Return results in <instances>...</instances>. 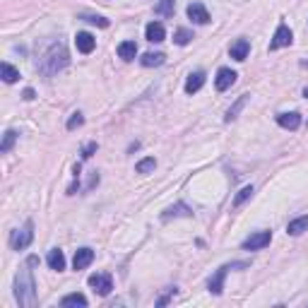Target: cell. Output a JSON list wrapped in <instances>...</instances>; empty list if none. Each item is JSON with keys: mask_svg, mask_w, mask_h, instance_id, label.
<instances>
[{"mask_svg": "<svg viewBox=\"0 0 308 308\" xmlns=\"http://www.w3.org/2000/svg\"><path fill=\"white\" fill-rule=\"evenodd\" d=\"M68 63H70V58H68L65 46L63 44H53L44 55H41V58H39L37 70L41 75H46V77H51V75H55L58 70H63Z\"/></svg>", "mask_w": 308, "mask_h": 308, "instance_id": "1", "label": "cell"}, {"mask_svg": "<svg viewBox=\"0 0 308 308\" xmlns=\"http://www.w3.org/2000/svg\"><path fill=\"white\" fill-rule=\"evenodd\" d=\"M32 265H24L22 270L17 272L15 277V299L19 301V306H34L37 303V284H34V277H32Z\"/></svg>", "mask_w": 308, "mask_h": 308, "instance_id": "2", "label": "cell"}, {"mask_svg": "<svg viewBox=\"0 0 308 308\" xmlns=\"http://www.w3.org/2000/svg\"><path fill=\"white\" fill-rule=\"evenodd\" d=\"M32 238H34V224L27 222L22 229L12 231V236H10V245H12L15 251H24V248L32 243Z\"/></svg>", "mask_w": 308, "mask_h": 308, "instance_id": "3", "label": "cell"}, {"mask_svg": "<svg viewBox=\"0 0 308 308\" xmlns=\"http://www.w3.org/2000/svg\"><path fill=\"white\" fill-rule=\"evenodd\" d=\"M272 234L270 231H255L243 241V251H260L265 245H270Z\"/></svg>", "mask_w": 308, "mask_h": 308, "instance_id": "4", "label": "cell"}, {"mask_svg": "<svg viewBox=\"0 0 308 308\" xmlns=\"http://www.w3.org/2000/svg\"><path fill=\"white\" fill-rule=\"evenodd\" d=\"M238 265H245V263H234V265H222L217 272H214V277L209 280V291L214 294V296H219L222 294V289H224V277H227L229 270H234V267H238Z\"/></svg>", "mask_w": 308, "mask_h": 308, "instance_id": "5", "label": "cell"}, {"mask_svg": "<svg viewBox=\"0 0 308 308\" xmlns=\"http://www.w3.org/2000/svg\"><path fill=\"white\" fill-rule=\"evenodd\" d=\"M89 287L97 291L99 296H109L111 289H113V282H111L109 274H91V277H89Z\"/></svg>", "mask_w": 308, "mask_h": 308, "instance_id": "6", "label": "cell"}, {"mask_svg": "<svg viewBox=\"0 0 308 308\" xmlns=\"http://www.w3.org/2000/svg\"><path fill=\"white\" fill-rule=\"evenodd\" d=\"M291 39H294L291 29L287 27V24H280L277 32H274V37H272V41H270V48L272 51H277V48H282V46H289Z\"/></svg>", "mask_w": 308, "mask_h": 308, "instance_id": "7", "label": "cell"}, {"mask_svg": "<svg viewBox=\"0 0 308 308\" xmlns=\"http://www.w3.org/2000/svg\"><path fill=\"white\" fill-rule=\"evenodd\" d=\"M236 77H238V75H236L231 68H222V70L217 73V80H214V84H217L219 91H227L229 87L236 82Z\"/></svg>", "mask_w": 308, "mask_h": 308, "instance_id": "8", "label": "cell"}, {"mask_svg": "<svg viewBox=\"0 0 308 308\" xmlns=\"http://www.w3.org/2000/svg\"><path fill=\"white\" fill-rule=\"evenodd\" d=\"M188 17H191L195 24H207V22H209V12L205 10L202 3H191V5H188Z\"/></svg>", "mask_w": 308, "mask_h": 308, "instance_id": "9", "label": "cell"}, {"mask_svg": "<svg viewBox=\"0 0 308 308\" xmlns=\"http://www.w3.org/2000/svg\"><path fill=\"white\" fill-rule=\"evenodd\" d=\"M75 44H77V51H80V53H91L94 46H97V39L91 37L89 32H77Z\"/></svg>", "mask_w": 308, "mask_h": 308, "instance_id": "10", "label": "cell"}, {"mask_svg": "<svg viewBox=\"0 0 308 308\" xmlns=\"http://www.w3.org/2000/svg\"><path fill=\"white\" fill-rule=\"evenodd\" d=\"M91 260H94V251L91 248H80L73 258V267L75 270H84V267H89Z\"/></svg>", "mask_w": 308, "mask_h": 308, "instance_id": "11", "label": "cell"}, {"mask_svg": "<svg viewBox=\"0 0 308 308\" xmlns=\"http://www.w3.org/2000/svg\"><path fill=\"white\" fill-rule=\"evenodd\" d=\"M229 53H231L234 60H245L248 53H251V44L245 39H236L234 44H231V48H229Z\"/></svg>", "mask_w": 308, "mask_h": 308, "instance_id": "12", "label": "cell"}, {"mask_svg": "<svg viewBox=\"0 0 308 308\" xmlns=\"http://www.w3.org/2000/svg\"><path fill=\"white\" fill-rule=\"evenodd\" d=\"M145 37L147 41H152V44H159V41H164V37H166V32H164V24H159V22H149L145 29Z\"/></svg>", "mask_w": 308, "mask_h": 308, "instance_id": "13", "label": "cell"}, {"mask_svg": "<svg viewBox=\"0 0 308 308\" xmlns=\"http://www.w3.org/2000/svg\"><path fill=\"white\" fill-rule=\"evenodd\" d=\"M46 263H48V267H51V270L63 272V270H65V255H63V251H58V248L48 251V258H46Z\"/></svg>", "mask_w": 308, "mask_h": 308, "instance_id": "14", "label": "cell"}, {"mask_svg": "<svg viewBox=\"0 0 308 308\" xmlns=\"http://www.w3.org/2000/svg\"><path fill=\"white\" fill-rule=\"evenodd\" d=\"M205 84V73H191L188 80H186V94H195V91L202 89Z\"/></svg>", "mask_w": 308, "mask_h": 308, "instance_id": "15", "label": "cell"}, {"mask_svg": "<svg viewBox=\"0 0 308 308\" xmlns=\"http://www.w3.org/2000/svg\"><path fill=\"white\" fill-rule=\"evenodd\" d=\"M277 123H280L284 130H296L301 126V116L299 113H280L277 116Z\"/></svg>", "mask_w": 308, "mask_h": 308, "instance_id": "16", "label": "cell"}, {"mask_svg": "<svg viewBox=\"0 0 308 308\" xmlns=\"http://www.w3.org/2000/svg\"><path fill=\"white\" fill-rule=\"evenodd\" d=\"M118 55L126 60V63H130V60H135L137 55V44L135 41H123V44L118 46Z\"/></svg>", "mask_w": 308, "mask_h": 308, "instance_id": "17", "label": "cell"}, {"mask_svg": "<svg viewBox=\"0 0 308 308\" xmlns=\"http://www.w3.org/2000/svg\"><path fill=\"white\" fill-rule=\"evenodd\" d=\"M193 209L188 207V205H183V202H178V205H173V207H169L166 212L162 214V219H171V217H191Z\"/></svg>", "mask_w": 308, "mask_h": 308, "instance_id": "18", "label": "cell"}, {"mask_svg": "<svg viewBox=\"0 0 308 308\" xmlns=\"http://www.w3.org/2000/svg\"><path fill=\"white\" fill-rule=\"evenodd\" d=\"M287 231H289L291 236H299L303 234V231H308V214H303V217H296L289 222V227H287Z\"/></svg>", "mask_w": 308, "mask_h": 308, "instance_id": "19", "label": "cell"}, {"mask_svg": "<svg viewBox=\"0 0 308 308\" xmlns=\"http://www.w3.org/2000/svg\"><path fill=\"white\" fill-rule=\"evenodd\" d=\"M245 104H248V94H243V97H238V99H236V104H234V106H231V109L227 111V116H224V120H227V123H231V120H234V118L238 116V111L243 109Z\"/></svg>", "mask_w": 308, "mask_h": 308, "instance_id": "20", "label": "cell"}, {"mask_svg": "<svg viewBox=\"0 0 308 308\" xmlns=\"http://www.w3.org/2000/svg\"><path fill=\"white\" fill-rule=\"evenodd\" d=\"M173 8H176V0H159V5L154 8V12L162 15V17H171Z\"/></svg>", "mask_w": 308, "mask_h": 308, "instance_id": "21", "label": "cell"}, {"mask_svg": "<svg viewBox=\"0 0 308 308\" xmlns=\"http://www.w3.org/2000/svg\"><path fill=\"white\" fill-rule=\"evenodd\" d=\"M164 58H166L164 53H145L140 58V63L145 65V68H157V65L164 63Z\"/></svg>", "mask_w": 308, "mask_h": 308, "instance_id": "22", "label": "cell"}, {"mask_svg": "<svg viewBox=\"0 0 308 308\" xmlns=\"http://www.w3.org/2000/svg\"><path fill=\"white\" fill-rule=\"evenodd\" d=\"M173 41L178 46H188L193 41V32L191 29H176V32H173Z\"/></svg>", "mask_w": 308, "mask_h": 308, "instance_id": "23", "label": "cell"}, {"mask_svg": "<svg viewBox=\"0 0 308 308\" xmlns=\"http://www.w3.org/2000/svg\"><path fill=\"white\" fill-rule=\"evenodd\" d=\"M60 306H87V296H82V294H68L63 301H60Z\"/></svg>", "mask_w": 308, "mask_h": 308, "instance_id": "24", "label": "cell"}, {"mask_svg": "<svg viewBox=\"0 0 308 308\" xmlns=\"http://www.w3.org/2000/svg\"><path fill=\"white\" fill-rule=\"evenodd\" d=\"M154 169H157V162H154V157H147V159H142V162H137V166H135L137 173H152Z\"/></svg>", "mask_w": 308, "mask_h": 308, "instance_id": "25", "label": "cell"}, {"mask_svg": "<svg viewBox=\"0 0 308 308\" xmlns=\"http://www.w3.org/2000/svg\"><path fill=\"white\" fill-rule=\"evenodd\" d=\"M3 80L8 82V84H12V82H17L19 80V73L12 68L10 63H3Z\"/></svg>", "mask_w": 308, "mask_h": 308, "instance_id": "26", "label": "cell"}, {"mask_svg": "<svg viewBox=\"0 0 308 308\" xmlns=\"http://www.w3.org/2000/svg\"><path fill=\"white\" fill-rule=\"evenodd\" d=\"M15 140H17V133L15 130H8L5 135H3V145H0V152H10L12 145H15Z\"/></svg>", "mask_w": 308, "mask_h": 308, "instance_id": "27", "label": "cell"}, {"mask_svg": "<svg viewBox=\"0 0 308 308\" xmlns=\"http://www.w3.org/2000/svg\"><path fill=\"white\" fill-rule=\"evenodd\" d=\"M251 195H253V186H245V188H241V191H238V195L234 198V207H241V205H243V202L251 198Z\"/></svg>", "mask_w": 308, "mask_h": 308, "instance_id": "28", "label": "cell"}, {"mask_svg": "<svg viewBox=\"0 0 308 308\" xmlns=\"http://www.w3.org/2000/svg\"><path fill=\"white\" fill-rule=\"evenodd\" d=\"M80 19L89 22V24H97V27H101V29L109 27V19H106V17H99V15H80Z\"/></svg>", "mask_w": 308, "mask_h": 308, "instance_id": "29", "label": "cell"}, {"mask_svg": "<svg viewBox=\"0 0 308 308\" xmlns=\"http://www.w3.org/2000/svg\"><path fill=\"white\" fill-rule=\"evenodd\" d=\"M82 123H84V116H82V113H73L70 120H68V130H75V128H80Z\"/></svg>", "mask_w": 308, "mask_h": 308, "instance_id": "30", "label": "cell"}, {"mask_svg": "<svg viewBox=\"0 0 308 308\" xmlns=\"http://www.w3.org/2000/svg\"><path fill=\"white\" fill-rule=\"evenodd\" d=\"M94 152H97V142H89V145L82 149V159H89V157H91Z\"/></svg>", "mask_w": 308, "mask_h": 308, "instance_id": "31", "label": "cell"}, {"mask_svg": "<svg viewBox=\"0 0 308 308\" xmlns=\"http://www.w3.org/2000/svg\"><path fill=\"white\" fill-rule=\"evenodd\" d=\"M173 294H176V289H171V291H169V294H166V296H162V299L157 301V303H159V306H164V303H169V299H171Z\"/></svg>", "mask_w": 308, "mask_h": 308, "instance_id": "32", "label": "cell"}, {"mask_svg": "<svg viewBox=\"0 0 308 308\" xmlns=\"http://www.w3.org/2000/svg\"><path fill=\"white\" fill-rule=\"evenodd\" d=\"M24 99H27V101L34 99V89H24Z\"/></svg>", "mask_w": 308, "mask_h": 308, "instance_id": "33", "label": "cell"}, {"mask_svg": "<svg viewBox=\"0 0 308 308\" xmlns=\"http://www.w3.org/2000/svg\"><path fill=\"white\" fill-rule=\"evenodd\" d=\"M80 171H82V166H80V164H75V166H73V173H75V176H80Z\"/></svg>", "mask_w": 308, "mask_h": 308, "instance_id": "34", "label": "cell"}, {"mask_svg": "<svg viewBox=\"0 0 308 308\" xmlns=\"http://www.w3.org/2000/svg\"><path fill=\"white\" fill-rule=\"evenodd\" d=\"M301 68H308V60H301Z\"/></svg>", "mask_w": 308, "mask_h": 308, "instance_id": "35", "label": "cell"}, {"mask_svg": "<svg viewBox=\"0 0 308 308\" xmlns=\"http://www.w3.org/2000/svg\"><path fill=\"white\" fill-rule=\"evenodd\" d=\"M303 97H306V99H308V87H306V89H303Z\"/></svg>", "mask_w": 308, "mask_h": 308, "instance_id": "36", "label": "cell"}]
</instances>
